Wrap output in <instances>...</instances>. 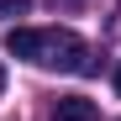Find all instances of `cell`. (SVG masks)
Listing matches in <instances>:
<instances>
[{
  "instance_id": "5",
  "label": "cell",
  "mask_w": 121,
  "mask_h": 121,
  "mask_svg": "<svg viewBox=\"0 0 121 121\" xmlns=\"http://www.w3.org/2000/svg\"><path fill=\"white\" fill-rule=\"evenodd\" d=\"M116 95H121V69H116Z\"/></svg>"
},
{
  "instance_id": "3",
  "label": "cell",
  "mask_w": 121,
  "mask_h": 121,
  "mask_svg": "<svg viewBox=\"0 0 121 121\" xmlns=\"http://www.w3.org/2000/svg\"><path fill=\"white\" fill-rule=\"evenodd\" d=\"M26 5H32V0H0V16H21Z\"/></svg>"
},
{
  "instance_id": "1",
  "label": "cell",
  "mask_w": 121,
  "mask_h": 121,
  "mask_svg": "<svg viewBox=\"0 0 121 121\" xmlns=\"http://www.w3.org/2000/svg\"><path fill=\"white\" fill-rule=\"evenodd\" d=\"M5 53L26 58L37 69H58V74H90V48L84 37L69 26H11L5 32Z\"/></svg>"
},
{
  "instance_id": "4",
  "label": "cell",
  "mask_w": 121,
  "mask_h": 121,
  "mask_svg": "<svg viewBox=\"0 0 121 121\" xmlns=\"http://www.w3.org/2000/svg\"><path fill=\"white\" fill-rule=\"evenodd\" d=\"M0 95H5V69H0Z\"/></svg>"
},
{
  "instance_id": "2",
  "label": "cell",
  "mask_w": 121,
  "mask_h": 121,
  "mask_svg": "<svg viewBox=\"0 0 121 121\" xmlns=\"http://www.w3.org/2000/svg\"><path fill=\"white\" fill-rule=\"evenodd\" d=\"M53 121H100V105L84 100V95H63L53 105Z\"/></svg>"
}]
</instances>
